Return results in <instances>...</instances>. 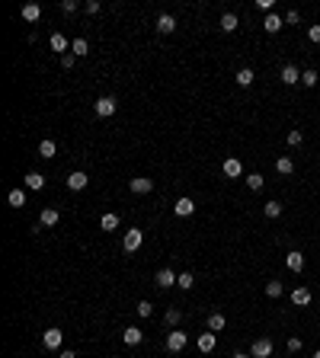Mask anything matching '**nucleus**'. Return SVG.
Masks as SVG:
<instances>
[{"label": "nucleus", "instance_id": "nucleus-25", "mask_svg": "<svg viewBox=\"0 0 320 358\" xmlns=\"http://www.w3.org/2000/svg\"><path fill=\"white\" fill-rule=\"evenodd\" d=\"M237 26H240L237 13H224V16H221V29H224V32H234Z\"/></svg>", "mask_w": 320, "mask_h": 358}, {"label": "nucleus", "instance_id": "nucleus-26", "mask_svg": "<svg viewBox=\"0 0 320 358\" xmlns=\"http://www.w3.org/2000/svg\"><path fill=\"white\" fill-rule=\"evenodd\" d=\"M87 51H90V42H87V39H74V42H71V55H74V58H83Z\"/></svg>", "mask_w": 320, "mask_h": 358}, {"label": "nucleus", "instance_id": "nucleus-10", "mask_svg": "<svg viewBox=\"0 0 320 358\" xmlns=\"http://www.w3.org/2000/svg\"><path fill=\"white\" fill-rule=\"evenodd\" d=\"M154 281H157V288H173L179 281V275H173V269H160Z\"/></svg>", "mask_w": 320, "mask_h": 358}, {"label": "nucleus", "instance_id": "nucleus-23", "mask_svg": "<svg viewBox=\"0 0 320 358\" xmlns=\"http://www.w3.org/2000/svg\"><path fill=\"white\" fill-rule=\"evenodd\" d=\"M45 186V176L42 173H26V189H32V192H39Z\"/></svg>", "mask_w": 320, "mask_h": 358}, {"label": "nucleus", "instance_id": "nucleus-37", "mask_svg": "<svg viewBox=\"0 0 320 358\" xmlns=\"http://www.w3.org/2000/svg\"><path fill=\"white\" fill-rule=\"evenodd\" d=\"M163 320H166V326H176L179 320H182V314H179L176 307H170V310H166V317H163Z\"/></svg>", "mask_w": 320, "mask_h": 358}, {"label": "nucleus", "instance_id": "nucleus-2", "mask_svg": "<svg viewBox=\"0 0 320 358\" xmlns=\"http://www.w3.org/2000/svg\"><path fill=\"white\" fill-rule=\"evenodd\" d=\"M250 355H253V358H272V339L269 336H260L253 346H250Z\"/></svg>", "mask_w": 320, "mask_h": 358}, {"label": "nucleus", "instance_id": "nucleus-42", "mask_svg": "<svg viewBox=\"0 0 320 358\" xmlns=\"http://www.w3.org/2000/svg\"><path fill=\"white\" fill-rule=\"evenodd\" d=\"M61 64H64V67H67V71H71V67H74V64H77V58H74V55H64V58H61Z\"/></svg>", "mask_w": 320, "mask_h": 358}, {"label": "nucleus", "instance_id": "nucleus-4", "mask_svg": "<svg viewBox=\"0 0 320 358\" xmlns=\"http://www.w3.org/2000/svg\"><path fill=\"white\" fill-rule=\"evenodd\" d=\"M64 182H67V189H71V192H80V189H87L90 176H87L83 170H74V173H71V176H67Z\"/></svg>", "mask_w": 320, "mask_h": 358}, {"label": "nucleus", "instance_id": "nucleus-41", "mask_svg": "<svg viewBox=\"0 0 320 358\" xmlns=\"http://www.w3.org/2000/svg\"><path fill=\"white\" fill-rule=\"evenodd\" d=\"M298 349H301V339L292 336V339H288V352H298Z\"/></svg>", "mask_w": 320, "mask_h": 358}, {"label": "nucleus", "instance_id": "nucleus-18", "mask_svg": "<svg viewBox=\"0 0 320 358\" xmlns=\"http://www.w3.org/2000/svg\"><path fill=\"white\" fill-rule=\"evenodd\" d=\"M234 80H237V87H250V83L256 80V74L250 71V67H240V71L234 74Z\"/></svg>", "mask_w": 320, "mask_h": 358}, {"label": "nucleus", "instance_id": "nucleus-46", "mask_svg": "<svg viewBox=\"0 0 320 358\" xmlns=\"http://www.w3.org/2000/svg\"><path fill=\"white\" fill-rule=\"evenodd\" d=\"M314 358H320V349H317V352H314Z\"/></svg>", "mask_w": 320, "mask_h": 358}, {"label": "nucleus", "instance_id": "nucleus-21", "mask_svg": "<svg viewBox=\"0 0 320 358\" xmlns=\"http://www.w3.org/2000/svg\"><path fill=\"white\" fill-rule=\"evenodd\" d=\"M276 170L282 173V176H292V173H295V160L292 157H279L276 160Z\"/></svg>", "mask_w": 320, "mask_h": 358}, {"label": "nucleus", "instance_id": "nucleus-33", "mask_svg": "<svg viewBox=\"0 0 320 358\" xmlns=\"http://www.w3.org/2000/svg\"><path fill=\"white\" fill-rule=\"evenodd\" d=\"M263 215H266V218H279V215H282V205H279V202H266V205H263Z\"/></svg>", "mask_w": 320, "mask_h": 358}, {"label": "nucleus", "instance_id": "nucleus-36", "mask_svg": "<svg viewBox=\"0 0 320 358\" xmlns=\"http://www.w3.org/2000/svg\"><path fill=\"white\" fill-rule=\"evenodd\" d=\"M135 310H138V317H144V320H148L151 314H154V304H151V301H141V304H138Z\"/></svg>", "mask_w": 320, "mask_h": 358}, {"label": "nucleus", "instance_id": "nucleus-5", "mask_svg": "<svg viewBox=\"0 0 320 358\" xmlns=\"http://www.w3.org/2000/svg\"><path fill=\"white\" fill-rule=\"evenodd\" d=\"M166 349H170V352H182V349H186V333H179V330L166 333Z\"/></svg>", "mask_w": 320, "mask_h": 358}, {"label": "nucleus", "instance_id": "nucleus-38", "mask_svg": "<svg viewBox=\"0 0 320 358\" xmlns=\"http://www.w3.org/2000/svg\"><path fill=\"white\" fill-rule=\"evenodd\" d=\"M77 6H80L77 0H64V3H61V10H64L67 16H71V13H77Z\"/></svg>", "mask_w": 320, "mask_h": 358}, {"label": "nucleus", "instance_id": "nucleus-8", "mask_svg": "<svg viewBox=\"0 0 320 358\" xmlns=\"http://www.w3.org/2000/svg\"><path fill=\"white\" fill-rule=\"evenodd\" d=\"M192 211H195V202L186 199V195H182V199H176V205H173V215H179V218H189Z\"/></svg>", "mask_w": 320, "mask_h": 358}, {"label": "nucleus", "instance_id": "nucleus-35", "mask_svg": "<svg viewBox=\"0 0 320 358\" xmlns=\"http://www.w3.org/2000/svg\"><path fill=\"white\" fill-rule=\"evenodd\" d=\"M301 141H304V131L301 128H292V131H288V147H298Z\"/></svg>", "mask_w": 320, "mask_h": 358}, {"label": "nucleus", "instance_id": "nucleus-6", "mask_svg": "<svg viewBox=\"0 0 320 358\" xmlns=\"http://www.w3.org/2000/svg\"><path fill=\"white\" fill-rule=\"evenodd\" d=\"M279 77H282V83H285V87H295V83H301V71H298L295 64H285Z\"/></svg>", "mask_w": 320, "mask_h": 358}, {"label": "nucleus", "instance_id": "nucleus-31", "mask_svg": "<svg viewBox=\"0 0 320 358\" xmlns=\"http://www.w3.org/2000/svg\"><path fill=\"white\" fill-rule=\"evenodd\" d=\"M100 227H103V231H119V215H103Z\"/></svg>", "mask_w": 320, "mask_h": 358}, {"label": "nucleus", "instance_id": "nucleus-3", "mask_svg": "<svg viewBox=\"0 0 320 358\" xmlns=\"http://www.w3.org/2000/svg\"><path fill=\"white\" fill-rule=\"evenodd\" d=\"M144 243V234L138 231V227H132V231H125V237H122V246H125V253H135Z\"/></svg>", "mask_w": 320, "mask_h": 358}, {"label": "nucleus", "instance_id": "nucleus-16", "mask_svg": "<svg viewBox=\"0 0 320 358\" xmlns=\"http://www.w3.org/2000/svg\"><path fill=\"white\" fill-rule=\"evenodd\" d=\"M292 304H295V307H308V304H311V291H308V288H295V291H292Z\"/></svg>", "mask_w": 320, "mask_h": 358}, {"label": "nucleus", "instance_id": "nucleus-40", "mask_svg": "<svg viewBox=\"0 0 320 358\" xmlns=\"http://www.w3.org/2000/svg\"><path fill=\"white\" fill-rule=\"evenodd\" d=\"M100 10H103V3H100V0H87V13H93V16H96Z\"/></svg>", "mask_w": 320, "mask_h": 358}, {"label": "nucleus", "instance_id": "nucleus-39", "mask_svg": "<svg viewBox=\"0 0 320 358\" xmlns=\"http://www.w3.org/2000/svg\"><path fill=\"white\" fill-rule=\"evenodd\" d=\"M308 39L314 42V45H320V26H311V29H308Z\"/></svg>", "mask_w": 320, "mask_h": 358}, {"label": "nucleus", "instance_id": "nucleus-34", "mask_svg": "<svg viewBox=\"0 0 320 358\" xmlns=\"http://www.w3.org/2000/svg\"><path fill=\"white\" fill-rule=\"evenodd\" d=\"M282 291H285L282 281H266V294H269V298H282Z\"/></svg>", "mask_w": 320, "mask_h": 358}, {"label": "nucleus", "instance_id": "nucleus-32", "mask_svg": "<svg viewBox=\"0 0 320 358\" xmlns=\"http://www.w3.org/2000/svg\"><path fill=\"white\" fill-rule=\"evenodd\" d=\"M263 176H260V173H250V176H247V186H250V192H260V189H263Z\"/></svg>", "mask_w": 320, "mask_h": 358}, {"label": "nucleus", "instance_id": "nucleus-45", "mask_svg": "<svg viewBox=\"0 0 320 358\" xmlns=\"http://www.w3.org/2000/svg\"><path fill=\"white\" fill-rule=\"evenodd\" d=\"M58 358H77V355H74V352H61Z\"/></svg>", "mask_w": 320, "mask_h": 358}, {"label": "nucleus", "instance_id": "nucleus-22", "mask_svg": "<svg viewBox=\"0 0 320 358\" xmlns=\"http://www.w3.org/2000/svg\"><path fill=\"white\" fill-rule=\"evenodd\" d=\"M215 333H202L199 336V352H215Z\"/></svg>", "mask_w": 320, "mask_h": 358}, {"label": "nucleus", "instance_id": "nucleus-19", "mask_svg": "<svg viewBox=\"0 0 320 358\" xmlns=\"http://www.w3.org/2000/svg\"><path fill=\"white\" fill-rule=\"evenodd\" d=\"M55 154H58V144L51 141V138H45V141L39 144V157H45V160H51V157H55Z\"/></svg>", "mask_w": 320, "mask_h": 358}, {"label": "nucleus", "instance_id": "nucleus-7", "mask_svg": "<svg viewBox=\"0 0 320 358\" xmlns=\"http://www.w3.org/2000/svg\"><path fill=\"white\" fill-rule=\"evenodd\" d=\"M61 339H64V333H61L58 326H51V330H45V336H42L45 349H61Z\"/></svg>", "mask_w": 320, "mask_h": 358}, {"label": "nucleus", "instance_id": "nucleus-1", "mask_svg": "<svg viewBox=\"0 0 320 358\" xmlns=\"http://www.w3.org/2000/svg\"><path fill=\"white\" fill-rule=\"evenodd\" d=\"M93 109H96V116H100V119H109V116H116L119 103H116V96H100Z\"/></svg>", "mask_w": 320, "mask_h": 358}, {"label": "nucleus", "instance_id": "nucleus-30", "mask_svg": "<svg viewBox=\"0 0 320 358\" xmlns=\"http://www.w3.org/2000/svg\"><path fill=\"white\" fill-rule=\"evenodd\" d=\"M317 80H320L317 71H311V67H308V71H301V83H304V87H317Z\"/></svg>", "mask_w": 320, "mask_h": 358}, {"label": "nucleus", "instance_id": "nucleus-12", "mask_svg": "<svg viewBox=\"0 0 320 358\" xmlns=\"http://www.w3.org/2000/svg\"><path fill=\"white\" fill-rule=\"evenodd\" d=\"M173 29H176V19L170 16V13H160L157 16V32H163V35H170Z\"/></svg>", "mask_w": 320, "mask_h": 358}, {"label": "nucleus", "instance_id": "nucleus-43", "mask_svg": "<svg viewBox=\"0 0 320 358\" xmlns=\"http://www.w3.org/2000/svg\"><path fill=\"white\" fill-rule=\"evenodd\" d=\"M298 19H301L298 10H288V13H285V22H298Z\"/></svg>", "mask_w": 320, "mask_h": 358}, {"label": "nucleus", "instance_id": "nucleus-28", "mask_svg": "<svg viewBox=\"0 0 320 358\" xmlns=\"http://www.w3.org/2000/svg\"><path fill=\"white\" fill-rule=\"evenodd\" d=\"M192 285H195V275H192V272H179V281H176V288H182V291H189Z\"/></svg>", "mask_w": 320, "mask_h": 358}, {"label": "nucleus", "instance_id": "nucleus-24", "mask_svg": "<svg viewBox=\"0 0 320 358\" xmlns=\"http://www.w3.org/2000/svg\"><path fill=\"white\" fill-rule=\"evenodd\" d=\"M224 323H227V320H224V314H221V310H215V314H208V330H211V333L224 330Z\"/></svg>", "mask_w": 320, "mask_h": 358}, {"label": "nucleus", "instance_id": "nucleus-11", "mask_svg": "<svg viewBox=\"0 0 320 358\" xmlns=\"http://www.w3.org/2000/svg\"><path fill=\"white\" fill-rule=\"evenodd\" d=\"M141 339H144V333L138 330V326H128V330H122V342H125V346H141Z\"/></svg>", "mask_w": 320, "mask_h": 358}, {"label": "nucleus", "instance_id": "nucleus-13", "mask_svg": "<svg viewBox=\"0 0 320 358\" xmlns=\"http://www.w3.org/2000/svg\"><path fill=\"white\" fill-rule=\"evenodd\" d=\"M304 262H308V259H304V256L298 253V249H292V253L285 256V265H288L292 272H301V269H304Z\"/></svg>", "mask_w": 320, "mask_h": 358}, {"label": "nucleus", "instance_id": "nucleus-29", "mask_svg": "<svg viewBox=\"0 0 320 358\" xmlns=\"http://www.w3.org/2000/svg\"><path fill=\"white\" fill-rule=\"evenodd\" d=\"M22 205H26V192H22V189H13L10 192V208H22Z\"/></svg>", "mask_w": 320, "mask_h": 358}, {"label": "nucleus", "instance_id": "nucleus-14", "mask_svg": "<svg viewBox=\"0 0 320 358\" xmlns=\"http://www.w3.org/2000/svg\"><path fill=\"white\" fill-rule=\"evenodd\" d=\"M240 173H243V166H240V160H237V157H227V160H224V176H231V179H237V176H240Z\"/></svg>", "mask_w": 320, "mask_h": 358}, {"label": "nucleus", "instance_id": "nucleus-17", "mask_svg": "<svg viewBox=\"0 0 320 358\" xmlns=\"http://www.w3.org/2000/svg\"><path fill=\"white\" fill-rule=\"evenodd\" d=\"M282 22H285V19H282L279 13H269V16L263 19V29H266V32H272V35H276L279 29H282Z\"/></svg>", "mask_w": 320, "mask_h": 358}, {"label": "nucleus", "instance_id": "nucleus-20", "mask_svg": "<svg viewBox=\"0 0 320 358\" xmlns=\"http://www.w3.org/2000/svg\"><path fill=\"white\" fill-rule=\"evenodd\" d=\"M39 16H42V6L39 3H26V6H22V19H26V22H35Z\"/></svg>", "mask_w": 320, "mask_h": 358}, {"label": "nucleus", "instance_id": "nucleus-9", "mask_svg": "<svg viewBox=\"0 0 320 358\" xmlns=\"http://www.w3.org/2000/svg\"><path fill=\"white\" fill-rule=\"evenodd\" d=\"M128 186H132V192H135V195H148L151 189H154V179H144V176H135L132 182H128Z\"/></svg>", "mask_w": 320, "mask_h": 358}, {"label": "nucleus", "instance_id": "nucleus-27", "mask_svg": "<svg viewBox=\"0 0 320 358\" xmlns=\"http://www.w3.org/2000/svg\"><path fill=\"white\" fill-rule=\"evenodd\" d=\"M48 45H51V51H67V39H64L61 32H55V35H51V39H48Z\"/></svg>", "mask_w": 320, "mask_h": 358}, {"label": "nucleus", "instance_id": "nucleus-44", "mask_svg": "<svg viewBox=\"0 0 320 358\" xmlns=\"http://www.w3.org/2000/svg\"><path fill=\"white\" fill-rule=\"evenodd\" d=\"M231 358H253V355H247V352H234Z\"/></svg>", "mask_w": 320, "mask_h": 358}, {"label": "nucleus", "instance_id": "nucleus-15", "mask_svg": "<svg viewBox=\"0 0 320 358\" xmlns=\"http://www.w3.org/2000/svg\"><path fill=\"white\" fill-rule=\"evenodd\" d=\"M58 221H61V215H58L55 208H42V215H39V224L42 227H55Z\"/></svg>", "mask_w": 320, "mask_h": 358}]
</instances>
